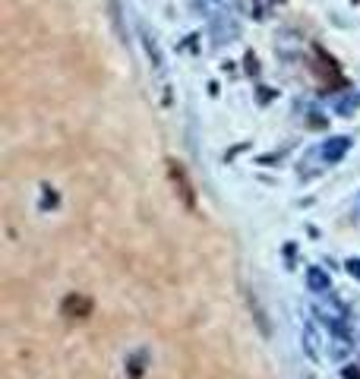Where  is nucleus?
<instances>
[{
  "mask_svg": "<svg viewBox=\"0 0 360 379\" xmlns=\"http://www.w3.org/2000/svg\"><path fill=\"white\" fill-rule=\"evenodd\" d=\"M61 313H63V316H70V319H86L92 313V301H89V297H83V294H70L67 301H63Z\"/></svg>",
  "mask_w": 360,
  "mask_h": 379,
  "instance_id": "nucleus-1",
  "label": "nucleus"
},
{
  "mask_svg": "<svg viewBox=\"0 0 360 379\" xmlns=\"http://www.w3.org/2000/svg\"><path fill=\"white\" fill-rule=\"evenodd\" d=\"M168 171H171L174 184L180 187V193H183V202H187V206H193V193H190V184H187V174H183V167H180L178 162H168Z\"/></svg>",
  "mask_w": 360,
  "mask_h": 379,
  "instance_id": "nucleus-2",
  "label": "nucleus"
},
{
  "mask_svg": "<svg viewBox=\"0 0 360 379\" xmlns=\"http://www.w3.org/2000/svg\"><path fill=\"white\" fill-rule=\"evenodd\" d=\"M344 149H348V140H338V142H332V145H326V155H329V158H338Z\"/></svg>",
  "mask_w": 360,
  "mask_h": 379,
  "instance_id": "nucleus-3",
  "label": "nucleus"
}]
</instances>
